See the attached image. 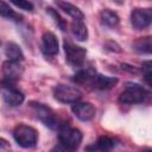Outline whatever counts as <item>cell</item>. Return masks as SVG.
Returning <instances> with one entry per match:
<instances>
[{"mask_svg":"<svg viewBox=\"0 0 152 152\" xmlns=\"http://www.w3.org/2000/svg\"><path fill=\"white\" fill-rule=\"evenodd\" d=\"M82 138H83V134L78 128L63 125L58 129V140L63 150H66V151L76 150L81 145Z\"/></svg>","mask_w":152,"mask_h":152,"instance_id":"cell-1","label":"cell"},{"mask_svg":"<svg viewBox=\"0 0 152 152\" xmlns=\"http://www.w3.org/2000/svg\"><path fill=\"white\" fill-rule=\"evenodd\" d=\"M13 138L17 144L24 148L34 147L38 141V132L25 124H19L13 129Z\"/></svg>","mask_w":152,"mask_h":152,"instance_id":"cell-2","label":"cell"},{"mask_svg":"<svg viewBox=\"0 0 152 152\" xmlns=\"http://www.w3.org/2000/svg\"><path fill=\"white\" fill-rule=\"evenodd\" d=\"M147 97V91L142 86L137 83H128L119 95V101L125 104L142 103Z\"/></svg>","mask_w":152,"mask_h":152,"instance_id":"cell-3","label":"cell"},{"mask_svg":"<svg viewBox=\"0 0 152 152\" xmlns=\"http://www.w3.org/2000/svg\"><path fill=\"white\" fill-rule=\"evenodd\" d=\"M53 96L62 103H75L81 100L82 93L78 88L66 84H58L53 88Z\"/></svg>","mask_w":152,"mask_h":152,"instance_id":"cell-4","label":"cell"},{"mask_svg":"<svg viewBox=\"0 0 152 152\" xmlns=\"http://www.w3.org/2000/svg\"><path fill=\"white\" fill-rule=\"evenodd\" d=\"M36 118L38 120H40L46 127L55 129L57 127V118L53 113V110L45 106L44 103H39V102H31L30 103Z\"/></svg>","mask_w":152,"mask_h":152,"instance_id":"cell-5","label":"cell"},{"mask_svg":"<svg viewBox=\"0 0 152 152\" xmlns=\"http://www.w3.org/2000/svg\"><path fill=\"white\" fill-rule=\"evenodd\" d=\"M64 52H65V58L66 62L72 65V66H82L84 61H86V56H87V51L86 49H83L82 46L75 45L70 42H64Z\"/></svg>","mask_w":152,"mask_h":152,"instance_id":"cell-6","label":"cell"},{"mask_svg":"<svg viewBox=\"0 0 152 152\" xmlns=\"http://www.w3.org/2000/svg\"><path fill=\"white\" fill-rule=\"evenodd\" d=\"M0 89H1L4 101L11 107L20 106L25 100L24 94L19 89H17L14 87V84H12V83L0 82Z\"/></svg>","mask_w":152,"mask_h":152,"instance_id":"cell-7","label":"cell"},{"mask_svg":"<svg viewBox=\"0 0 152 152\" xmlns=\"http://www.w3.org/2000/svg\"><path fill=\"white\" fill-rule=\"evenodd\" d=\"M23 72H24V69L20 65V62L8 59L2 64V69H1L2 80H1V82L14 84L21 77Z\"/></svg>","mask_w":152,"mask_h":152,"instance_id":"cell-8","label":"cell"},{"mask_svg":"<svg viewBox=\"0 0 152 152\" xmlns=\"http://www.w3.org/2000/svg\"><path fill=\"white\" fill-rule=\"evenodd\" d=\"M152 21L151 8H134L131 13V24L135 30H144Z\"/></svg>","mask_w":152,"mask_h":152,"instance_id":"cell-9","label":"cell"},{"mask_svg":"<svg viewBox=\"0 0 152 152\" xmlns=\"http://www.w3.org/2000/svg\"><path fill=\"white\" fill-rule=\"evenodd\" d=\"M72 113L81 121H89L95 116V107L90 102H75L71 107Z\"/></svg>","mask_w":152,"mask_h":152,"instance_id":"cell-10","label":"cell"},{"mask_svg":"<svg viewBox=\"0 0 152 152\" xmlns=\"http://www.w3.org/2000/svg\"><path fill=\"white\" fill-rule=\"evenodd\" d=\"M42 50L46 56H56L58 53V40L52 32L48 31L43 34Z\"/></svg>","mask_w":152,"mask_h":152,"instance_id":"cell-11","label":"cell"},{"mask_svg":"<svg viewBox=\"0 0 152 152\" xmlns=\"http://www.w3.org/2000/svg\"><path fill=\"white\" fill-rule=\"evenodd\" d=\"M116 83H118L116 77H110V76H106V75H101V74L95 72L90 86H93L94 88L100 89V90H108V89L113 88Z\"/></svg>","mask_w":152,"mask_h":152,"instance_id":"cell-12","label":"cell"},{"mask_svg":"<svg viewBox=\"0 0 152 152\" xmlns=\"http://www.w3.org/2000/svg\"><path fill=\"white\" fill-rule=\"evenodd\" d=\"M56 6L62 10L63 12H65L68 15H70L72 19H77V20H83L84 19V14L83 12L75 5L65 1V0H55Z\"/></svg>","mask_w":152,"mask_h":152,"instance_id":"cell-13","label":"cell"},{"mask_svg":"<svg viewBox=\"0 0 152 152\" xmlns=\"http://www.w3.org/2000/svg\"><path fill=\"white\" fill-rule=\"evenodd\" d=\"M118 145V140L112 138V137H107V135H102L100 137L96 142H94L93 146H88L87 150H94V151H109L112 148H114Z\"/></svg>","mask_w":152,"mask_h":152,"instance_id":"cell-14","label":"cell"},{"mask_svg":"<svg viewBox=\"0 0 152 152\" xmlns=\"http://www.w3.org/2000/svg\"><path fill=\"white\" fill-rule=\"evenodd\" d=\"M71 33L80 42L87 40V38H88V28H87L86 24L83 23V20L74 19V21L71 23Z\"/></svg>","mask_w":152,"mask_h":152,"instance_id":"cell-15","label":"cell"},{"mask_svg":"<svg viewBox=\"0 0 152 152\" xmlns=\"http://www.w3.org/2000/svg\"><path fill=\"white\" fill-rule=\"evenodd\" d=\"M5 55L10 61H15V62H21L24 59V53L20 49V46L15 43H7L5 48Z\"/></svg>","mask_w":152,"mask_h":152,"instance_id":"cell-16","label":"cell"},{"mask_svg":"<svg viewBox=\"0 0 152 152\" xmlns=\"http://www.w3.org/2000/svg\"><path fill=\"white\" fill-rule=\"evenodd\" d=\"M100 21L108 27H115L119 24L120 18L115 12L106 8V10H102L100 12Z\"/></svg>","mask_w":152,"mask_h":152,"instance_id":"cell-17","label":"cell"},{"mask_svg":"<svg viewBox=\"0 0 152 152\" xmlns=\"http://www.w3.org/2000/svg\"><path fill=\"white\" fill-rule=\"evenodd\" d=\"M0 17L15 21L21 20V15H19L14 10H12V7L8 4H6L4 0H0Z\"/></svg>","mask_w":152,"mask_h":152,"instance_id":"cell-18","label":"cell"},{"mask_svg":"<svg viewBox=\"0 0 152 152\" xmlns=\"http://www.w3.org/2000/svg\"><path fill=\"white\" fill-rule=\"evenodd\" d=\"M133 48L139 53H151V48H152L151 37L146 36V37H141V38L137 39L133 43Z\"/></svg>","mask_w":152,"mask_h":152,"instance_id":"cell-19","label":"cell"},{"mask_svg":"<svg viewBox=\"0 0 152 152\" xmlns=\"http://www.w3.org/2000/svg\"><path fill=\"white\" fill-rule=\"evenodd\" d=\"M94 75H95V71H93L91 69H82L75 74L74 81L80 84H91V80Z\"/></svg>","mask_w":152,"mask_h":152,"instance_id":"cell-20","label":"cell"},{"mask_svg":"<svg viewBox=\"0 0 152 152\" xmlns=\"http://www.w3.org/2000/svg\"><path fill=\"white\" fill-rule=\"evenodd\" d=\"M46 13L53 19V21H55V24L62 30V31H65L66 30V24H65V20L59 15V13L56 11V10H53L52 7H48L46 8Z\"/></svg>","mask_w":152,"mask_h":152,"instance_id":"cell-21","label":"cell"},{"mask_svg":"<svg viewBox=\"0 0 152 152\" xmlns=\"http://www.w3.org/2000/svg\"><path fill=\"white\" fill-rule=\"evenodd\" d=\"M13 5H15L17 7H19L20 10H24V11H33V4L30 1V0H10Z\"/></svg>","mask_w":152,"mask_h":152,"instance_id":"cell-22","label":"cell"},{"mask_svg":"<svg viewBox=\"0 0 152 152\" xmlns=\"http://www.w3.org/2000/svg\"><path fill=\"white\" fill-rule=\"evenodd\" d=\"M141 66H142V68H141V70H142V76H144L146 83L151 87V75H152V72H151V62H150V61H146V62L142 63Z\"/></svg>","mask_w":152,"mask_h":152,"instance_id":"cell-23","label":"cell"},{"mask_svg":"<svg viewBox=\"0 0 152 152\" xmlns=\"http://www.w3.org/2000/svg\"><path fill=\"white\" fill-rule=\"evenodd\" d=\"M8 147H10V142L4 138H0V148H8Z\"/></svg>","mask_w":152,"mask_h":152,"instance_id":"cell-24","label":"cell"}]
</instances>
